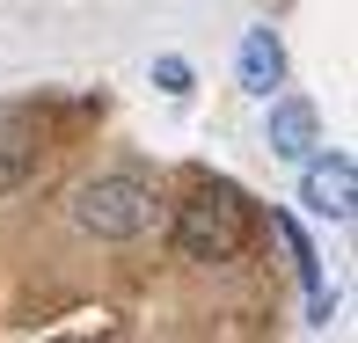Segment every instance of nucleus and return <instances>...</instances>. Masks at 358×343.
<instances>
[{"label": "nucleus", "mask_w": 358, "mask_h": 343, "mask_svg": "<svg viewBox=\"0 0 358 343\" xmlns=\"http://www.w3.org/2000/svg\"><path fill=\"white\" fill-rule=\"evenodd\" d=\"M249 226H256V212L234 183H198L176 205V249L190 263H234L249 249Z\"/></svg>", "instance_id": "nucleus-1"}, {"label": "nucleus", "mask_w": 358, "mask_h": 343, "mask_svg": "<svg viewBox=\"0 0 358 343\" xmlns=\"http://www.w3.org/2000/svg\"><path fill=\"white\" fill-rule=\"evenodd\" d=\"M154 219H161V198L132 168H110V175H95V183L73 190V226L95 234V241H139Z\"/></svg>", "instance_id": "nucleus-2"}, {"label": "nucleus", "mask_w": 358, "mask_h": 343, "mask_svg": "<svg viewBox=\"0 0 358 343\" xmlns=\"http://www.w3.org/2000/svg\"><path fill=\"white\" fill-rule=\"evenodd\" d=\"M300 205L315 212V219H336V226H344L351 212H358V168H351V154L315 146V154L300 161Z\"/></svg>", "instance_id": "nucleus-3"}, {"label": "nucleus", "mask_w": 358, "mask_h": 343, "mask_svg": "<svg viewBox=\"0 0 358 343\" xmlns=\"http://www.w3.org/2000/svg\"><path fill=\"white\" fill-rule=\"evenodd\" d=\"M264 146L278 161H307L322 146V110L307 103V95H271L264 103Z\"/></svg>", "instance_id": "nucleus-4"}, {"label": "nucleus", "mask_w": 358, "mask_h": 343, "mask_svg": "<svg viewBox=\"0 0 358 343\" xmlns=\"http://www.w3.org/2000/svg\"><path fill=\"white\" fill-rule=\"evenodd\" d=\"M234 80H241V95H256V103H271V95L285 88V37H278L271 22H256L249 37H241Z\"/></svg>", "instance_id": "nucleus-5"}, {"label": "nucleus", "mask_w": 358, "mask_h": 343, "mask_svg": "<svg viewBox=\"0 0 358 343\" xmlns=\"http://www.w3.org/2000/svg\"><path fill=\"white\" fill-rule=\"evenodd\" d=\"M271 226H278V241H285V256H292V270H300V285H307V321H329L336 314V292L322 285V256H315V241L300 234V219H292V212H271Z\"/></svg>", "instance_id": "nucleus-6"}, {"label": "nucleus", "mask_w": 358, "mask_h": 343, "mask_svg": "<svg viewBox=\"0 0 358 343\" xmlns=\"http://www.w3.org/2000/svg\"><path fill=\"white\" fill-rule=\"evenodd\" d=\"M29 175H37V139L8 124V132H0V198H8V190H22Z\"/></svg>", "instance_id": "nucleus-7"}, {"label": "nucleus", "mask_w": 358, "mask_h": 343, "mask_svg": "<svg viewBox=\"0 0 358 343\" xmlns=\"http://www.w3.org/2000/svg\"><path fill=\"white\" fill-rule=\"evenodd\" d=\"M154 88H161V95H176V103H183V95H190V59L161 52V59H154Z\"/></svg>", "instance_id": "nucleus-8"}]
</instances>
